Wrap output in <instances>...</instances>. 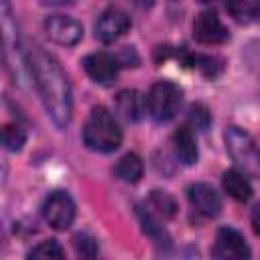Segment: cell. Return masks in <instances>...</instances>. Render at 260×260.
Returning a JSON list of instances; mask_svg holds the SVG:
<instances>
[{
  "label": "cell",
  "instance_id": "1",
  "mask_svg": "<svg viewBox=\"0 0 260 260\" xmlns=\"http://www.w3.org/2000/svg\"><path fill=\"white\" fill-rule=\"evenodd\" d=\"M24 65L32 75L35 87L41 95L45 112L57 128H65L71 122V85L61 65L39 45L24 49Z\"/></svg>",
  "mask_w": 260,
  "mask_h": 260
},
{
  "label": "cell",
  "instance_id": "2",
  "mask_svg": "<svg viewBox=\"0 0 260 260\" xmlns=\"http://www.w3.org/2000/svg\"><path fill=\"white\" fill-rule=\"evenodd\" d=\"M83 144L93 152H114L122 144V130L114 114L104 108L95 106L81 130Z\"/></svg>",
  "mask_w": 260,
  "mask_h": 260
},
{
  "label": "cell",
  "instance_id": "3",
  "mask_svg": "<svg viewBox=\"0 0 260 260\" xmlns=\"http://www.w3.org/2000/svg\"><path fill=\"white\" fill-rule=\"evenodd\" d=\"M225 150L230 158L244 169V173H250L254 177H260V146L256 140L242 128L232 126L225 132Z\"/></svg>",
  "mask_w": 260,
  "mask_h": 260
},
{
  "label": "cell",
  "instance_id": "4",
  "mask_svg": "<svg viewBox=\"0 0 260 260\" xmlns=\"http://www.w3.org/2000/svg\"><path fill=\"white\" fill-rule=\"evenodd\" d=\"M183 91L173 81H156L146 95V112L154 122H169L181 106Z\"/></svg>",
  "mask_w": 260,
  "mask_h": 260
},
{
  "label": "cell",
  "instance_id": "5",
  "mask_svg": "<svg viewBox=\"0 0 260 260\" xmlns=\"http://www.w3.org/2000/svg\"><path fill=\"white\" fill-rule=\"evenodd\" d=\"M43 217L53 230H67L75 219V203L65 191H53L43 203Z\"/></svg>",
  "mask_w": 260,
  "mask_h": 260
},
{
  "label": "cell",
  "instance_id": "6",
  "mask_svg": "<svg viewBox=\"0 0 260 260\" xmlns=\"http://www.w3.org/2000/svg\"><path fill=\"white\" fill-rule=\"evenodd\" d=\"M45 32L49 35V39L57 45H63V47H73L81 41L83 37V28L81 24L71 18V16H65V14H53L45 20Z\"/></svg>",
  "mask_w": 260,
  "mask_h": 260
},
{
  "label": "cell",
  "instance_id": "7",
  "mask_svg": "<svg viewBox=\"0 0 260 260\" xmlns=\"http://www.w3.org/2000/svg\"><path fill=\"white\" fill-rule=\"evenodd\" d=\"M193 37L201 45H219V43H225L230 35L225 24L215 12L203 10L193 20Z\"/></svg>",
  "mask_w": 260,
  "mask_h": 260
},
{
  "label": "cell",
  "instance_id": "8",
  "mask_svg": "<svg viewBox=\"0 0 260 260\" xmlns=\"http://www.w3.org/2000/svg\"><path fill=\"white\" fill-rule=\"evenodd\" d=\"M130 16L112 6V8H106L100 16H98V22H95V37L102 41V43H114L116 39H120L128 28H130Z\"/></svg>",
  "mask_w": 260,
  "mask_h": 260
},
{
  "label": "cell",
  "instance_id": "9",
  "mask_svg": "<svg viewBox=\"0 0 260 260\" xmlns=\"http://www.w3.org/2000/svg\"><path fill=\"white\" fill-rule=\"evenodd\" d=\"M83 69L91 81H95L100 85H108L118 77L120 61L106 51H98L83 59Z\"/></svg>",
  "mask_w": 260,
  "mask_h": 260
},
{
  "label": "cell",
  "instance_id": "10",
  "mask_svg": "<svg viewBox=\"0 0 260 260\" xmlns=\"http://www.w3.org/2000/svg\"><path fill=\"white\" fill-rule=\"evenodd\" d=\"M213 256L217 258H232V260H242L250 258V248L244 240V236L234 230V228H219L213 244Z\"/></svg>",
  "mask_w": 260,
  "mask_h": 260
},
{
  "label": "cell",
  "instance_id": "11",
  "mask_svg": "<svg viewBox=\"0 0 260 260\" xmlns=\"http://www.w3.org/2000/svg\"><path fill=\"white\" fill-rule=\"evenodd\" d=\"M187 197L191 207L203 217H217L221 211V199L215 189L207 183H193L187 189Z\"/></svg>",
  "mask_w": 260,
  "mask_h": 260
},
{
  "label": "cell",
  "instance_id": "12",
  "mask_svg": "<svg viewBox=\"0 0 260 260\" xmlns=\"http://www.w3.org/2000/svg\"><path fill=\"white\" fill-rule=\"evenodd\" d=\"M144 110H146V98H142L136 89H124L116 95V112L124 120L136 122L140 120Z\"/></svg>",
  "mask_w": 260,
  "mask_h": 260
},
{
  "label": "cell",
  "instance_id": "13",
  "mask_svg": "<svg viewBox=\"0 0 260 260\" xmlns=\"http://www.w3.org/2000/svg\"><path fill=\"white\" fill-rule=\"evenodd\" d=\"M173 146H175L177 158L183 165H187V167L195 165V160H197V142H195L193 130L189 126L177 128V132L173 134Z\"/></svg>",
  "mask_w": 260,
  "mask_h": 260
},
{
  "label": "cell",
  "instance_id": "14",
  "mask_svg": "<svg viewBox=\"0 0 260 260\" xmlns=\"http://www.w3.org/2000/svg\"><path fill=\"white\" fill-rule=\"evenodd\" d=\"M221 183H223V191L232 199H236L240 203H246L252 197V185H250V181L240 171H228V173H223Z\"/></svg>",
  "mask_w": 260,
  "mask_h": 260
},
{
  "label": "cell",
  "instance_id": "15",
  "mask_svg": "<svg viewBox=\"0 0 260 260\" xmlns=\"http://www.w3.org/2000/svg\"><path fill=\"white\" fill-rule=\"evenodd\" d=\"M142 171H144L142 160H140V156L134 154V152L124 154V156L116 162V167H114L116 177H118L120 181H124V183H138L140 177H142Z\"/></svg>",
  "mask_w": 260,
  "mask_h": 260
},
{
  "label": "cell",
  "instance_id": "16",
  "mask_svg": "<svg viewBox=\"0 0 260 260\" xmlns=\"http://www.w3.org/2000/svg\"><path fill=\"white\" fill-rule=\"evenodd\" d=\"M225 8L240 22L260 18V0H225Z\"/></svg>",
  "mask_w": 260,
  "mask_h": 260
},
{
  "label": "cell",
  "instance_id": "17",
  "mask_svg": "<svg viewBox=\"0 0 260 260\" xmlns=\"http://www.w3.org/2000/svg\"><path fill=\"white\" fill-rule=\"evenodd\" d=\"M150 207L165 219H171L177 211V201L173 199V195H169L167 191H152L150 193Z\"/></svg>",
  "mask_w": 260,
  "mask_h": 260
},
{
  "label": "cell",
  "instance_id": "18",
  "mask_svg": "<svg viewBox=\"0 0 260 260\" xmlns=\"http://www.w3.org/2000/svg\"><path fill=\"white\" fill-rule=\"evenodd\" d=\"M2 142H4L6 150L16 152V150H20L24 146L26 132L18 124H4V128H2Z\"/></svg>",
  "mask_w": 260,
  "mask_h": 260
},
{
  "label": "cell",
  "instance_id": "19",
  "mask_svg": "<svg viewBox=\"0 0 260 260\" xmlns=\"http://www.w3.org/2000/svg\"><path fill=\"white\" fill-rule=\"evenodd\" d=\"M73 248H75L77 256H81V258H93L98 254V242L89 234H83V232L73 236Z\"/></svg>",
  "mask_w": 260,
  "mask_h": 260
},
{
  "label": "cell",
  "instance_id": "20",
  "mask_svg": "<svg viewBox=\"0 0 260 260\" xmlns=\"http://www.w3.org/2000/svg\"><path fill=\"white\" fill-rule=\"evenodd\" d=\"M138 217H140V223H142V228H144V232H146L148 236L156 238L158 242L167 240V234H165V230L158 225V221L154 219V215H152L148 209H140V207H138Z\"/></svg>",
  "mask_w": 260,
  "mask_h": 260
},
{
  "label": "cell",
  "instance_id": "21",
  "mask_svg": "<svg viewBox=\"0 0 260 260\" xmlns=\"http://www.w3.org/2000/svg\"><path fill=\"white\" fill-rule=\"evenodd\" d=\"M63 256H65V252L61 250V246L55 240L41 242L28 252V258H63Z\"/></svg>",
  "mask_w": 260,
  "mask_h": 260
},
{
  "label": "cell",
  "instance_id": "22",
  "mask_svg": "<svg viewBox=\"0 0 260 260\" xmlns=\"http://www.w3.org/2000/svg\"><path fill=\"white\" fill-rule=\"evenodd\" d=\"M189 120H191V124H193L195 128L205 130L207 124H209V112H207L203 106H191V110H189Z\"/></svg>",
  "mask_w": 260,
  "mask_h": 260
},
{
  "label": "cell",
  "instance_id": "23",
  "mask_svg": "<svg viewBox=\"0 0 260 260\" xmlns=\"http://www.w3.org/2000/svg\"><path fill=\"white\" fill-rule=\"evenodd\" d=\"M250 221H252V228H254V232L260 236V203H258V205H254V209H252V215H250Z\"/></svg>",
  "mask_w": 260,
  "mask_h": 260
},
{
  "label": "cell",
  "instance_id": "24",
  "mask_svg": "<svg viewBox=\"0 0 260 260\" xmlns=\"http://www.w3.org/2000/svg\"><path fill=\"white\" fill-rule=\"evenodd\" d=\"M45 4H65V2H73V0H43Z\"/></svg>",
  "mask_w": 260,
  "mask_h": 260
}]
</instances>
